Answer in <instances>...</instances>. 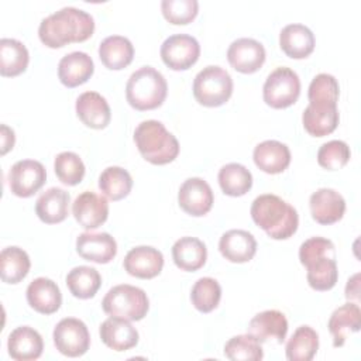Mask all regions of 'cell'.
I'll return each mask as SVG.
<instances>
[{"label":"cell","mask_w":361,"mask_h":361,"mask_svg":"<svg viewBox=\"0 0 361 361\" xmlns=\"http://www.w3.org/2000/svg\"><path fill=\"white\" fill-rule=\"evenodd\" d=\"M358 279H360V274H355V275H353L348 279V282L345 285V298L348 300H351V299L358 300V298H360V295H358L360 293V282H358Z\"/></svg>","instance_id":"bcb514c9"},{"label":"cell","mask_w":361,"mask_h":361,"mask_svg":"<svg viewBox=\"0 0 361 361\" xmlns=\"http://www.w3.org/2000/svg\"><path fill=\"white\" fill-rule=\"evenodd\" d=\"M224 355L233 361H259L264 351L261 343L247 333L231 337L224 345Z\"/></svg>","instance_id":"f35d334b"},{"label":"cell","mask_w":361,"mask_h":361,"mask_svg":"<svg viewBox=\"0 0 361 361\" xmlns=\"http://www.w3.org/2000/svg\"><path fill=\"white\" fill-rule=\"evenodd\" d=\"M161 10L171 24H188L197 16L199 3L196 0H162Z\"/></svg>","instance_id":"7bdbcfd3"},{"label":"cell","mask_w":361,"mask_h":361,"mask_svg":"<svg viewBox=\"0 0 361 361\" xmlns=\"http://www.w3.org/2000/svg\"><path fill=\"white\" fill-rule=\"evenodd\" d=\"M27 302L35 312L52 314L61 307L62 293L52 279L39 276L30 282L27 288Z\"/></svg>","instance_id":"44dd1931"},{"label":"cell","mask_w":361,"mask_h":361,"mask_svg":"<svg viewBox=\"0 0 361 361\" xmlns=\"http://www.w3.org/2000/svg\"><path fill=\"white\" fill-rule=\"evenodd\" d=\"M54 169L56 178L69 186H75L82 182L85 176V164L78 154L71 151H63L56 155L54 161Z\"/></svg>","instance_id":"60d3db41"},{"label":"cell","mask_w":361,"mask_h":361,"mask_svg":"<svg viewBox=\"0 0 361 361\" xmlns=\"http://www.w3.org/2000/svg\"><path fill=\"white\" fill-rule=\"evenodd\" d=\"M103 310L110 316L141 320L149 309L147 293L137 286L121 283L113 286L102 300Z\"/></svg>","instance_id":"5b68a950"},{"label":"cell","mask_w":361,"mask_h":361,"mask_svg":"<svg viewBox=\"0 0 361 361\" xmlns=\"http://www.w3.org/2000/svg\"><path fill=\"white\" fill-rule=\"evenodd\" d=\"M71 196L61 188H49L35 203V213L47 224L61 223L68 217Z\"/></svg>","instance_id":"83f0119b"},{"label":"cell","mask_w":361,"mask_h":361,"mask_svg":"<svg viewBox=\"0 0 361 361\" xmlns=\"http://www.w3.org/2000/svg\"><path fill=\"white\" fill-rule=\"evenodd\" d=\"M309 206L313 220L320 224L337 223L341 220L345 212L344 197L337 190L330 188H320L312 193Z\"/></svg>","instance_id":"9a60e30c"},{"label":"cell","mask_w":361,"mask_h":361,"mask_svg":"<svg viewBox=\"0 0 361 361\" xmlns=\"http://www.w3.org/2000/svg\"><path fill=\"white\" fill-rule=\"evenodd\" d=\"M255 165L267 173H281L290 164V151L288 145L276 140H267L254 148Z\"/></svg>","instance_id":"d4e9b609"},{"label":"cell","mask_w":361,"mask_h":361,"mask_svg":"<svg viewBox=\"0 0 361 361\" xmlns=\"http://www.w3.org/2000/svg\"><path fill=\"white\" fill-rule=\"evenodd\" d=\"M221 255L230 262H248L257 252V241L254 235L245 230H228L219 241Z\"/></svg>","instance_id":"603a6c76"},{"label":"cell","mask_w":361,"mask_h":361,"mask_svg":"<svg viewBox=\"0 0 361 361\" xmlns=\"http://www.w3.org/2000/svg\"><path fill=\"white\" fill-rule=\"evenodd\" d=\"M221 299L220 283L210 276H203L195 282L190 290V300L193 306L202 312L209 313L219 306Z\"/></svg>","instance_id":"74e56055"},{"label":"cell","mask_w":361,"mask_h":361,"mask_svg":"<svg viewBox=\"0 0 361 361\" xmlns=\"http://www.w3.org/2000/svg\"><path fill=\"white\" fill-rule=\"evenodd\" d=\"M340 86L337 79L329 73H319L309 85L307 97L312 104H331L337 106Z\"/></svg>","instance_id":"ab89813d"},{"label":"cell","mask_w":361,"mask_h":361,"mask_svg":"<svg viewBox=\"0 0 361 361\" xmlns=\"http://www.w3.org/2000/svg\"><path fill=\"white\" fill-rule=\"evenodd\" d=\"M334 244L331 243V240L324 237H310L303 241L299 248V259L302 265H306L322 255L334 257Z\"/></svg>","instance_id":"ee69618b"},{"label":"cell","mask_w":361,"mask_h":361,"mask_svg":"<svg viewBox=\"0 0 361 361\" xmlns=\"http://www.w3.org/2000/svg\"><path fill=\"white\" fill-rule=\"evenodd\" d=\"M305 267L307 268V282L316 290H329L338 279V269L334 257L322 255Z\"/></svg>","instance_id":"d590c367"},{"label":"cell","mask_w":361,"mask_h":361,"mask_svg":"<svg viewBox=\"0 0 361 361\" xmlns=\"http://www.w3.org/2000/svg\"><path fill=\"white\" fill-rule=\"evenodd\" d=\"M93 31V17L76 7H62L45 17L38 27L41 42L49 48H61L69 42L86 41Z\"/></svg>","instance_id":"6da1fadb"},{"label":"cell","mask_w":361,"mask_h":361,"mask_svg":"<svg viewBox=\"0 0 361 361\" xmlns=\"http://www.w3.org/2000/svg\"><path fill=\"white\" fill-rule=\"evenodd\" d=\"M102 341L114 351H127L137 345L138 331L130 320L111 316L106 319L99 329Z\"/></svg>","instance_id":"ac0fdd59"},{"label":"cell","mask_w":361,"mask_h":361,"mask_svg":"<svg viewBox=\"0 0 361 361\" xmlns=\"http://www.w3.org/2000/svg\"><path fill=\"white\" fill-rule=\"evenodd\" d=\"M66 285L75 298L90 299L99 290L102 285V276L96 268L79 265L68 272Z\"/></svg>","instance_id":"d6a6232c"},{"label":"cell","mask_w":361,"mask_h":361,"mask_svg":"<svg viewBox=\"0 0 361 361\" xmlns=\"http://www.w3.org/2000/svg\"><path fill=\"white\" fill-rule=\"evenodd\" d=\"M31 267L28 254L20 247H6L0 252V276L6 283L21 282Z\"/></svg>","instance_id":"1f68e13d"},{"label":"cell","mask_w":361,"mask_h":361,"mask_svg":"<svg viewBox=\"0 0 361 361\" xmlns=\"http://www.w3.org/2000/svg\"><path fill=\"white\" fill-rule=\"evenodd\" d=\"M327 327L333 336V345L343 347L348 334L357 333L361 327L360 306L357 303L348 302L337 307L331 313Z\"/></svg>","instance_id":"484cf974"},{"label":"cell","mask_w":361,"mask_h":361,"mask_svg":"<svg viewBox=\"0 0 361 361\" xmlns=\"http://www.w3.org/2000/svg\"><path fill=\"white\" fill-rule=\"evenodd\" d=\"M76 251L86 261L107 264L117 254V243L109 233H82L76 238Z\"/></svg>","instance_id":"2e32d148"},{"label":"cell","mask_w":361,"mask_h":361,"mask_svg":"<svg viewBox=\"0 0 361 361\" xmlns=\"http://www.w3.org/2000/svg\"><path fill=\"white\" fill-rule=\"evenodd\" d=\"M8 354L16 361H32L41 357L44 341L41 334L30 326L14 329L7 340Z\"/></svg>","instance_id":"ffe728a7"},{"label":"cell","mask_w":361,"mask_h":361,"mask_svg":"<svg viewBox=\"0 0 361 361\" xmlns=\"http://www.w3.org/2000/svg\"><path fill=\"white\" fill-rule=\"evenodd\" d=\"M350 147L341 140L327 141L317 151V162L327 171H337L343 168L350 161Z\"/></svg>","instance_id":"b9f144b4"},{"label":"cell","mask_w":361,"mask_h":361,"mask_svg":"<svg viewBox=\"0 0 361 361\" xmlns=\"http://www.w3.org/2000/svg\"><path fill=\"white\" fill-rule=\"evenodd\" d=\"M178 202L183 212L199 217L210 212L214 196L210 185L206 180L202 178H189L179 188Z\"/></svg>","instance_id":"8fae6325"},{"label":"cell","mask_w":361,"mask_h":361,"mask_svg":"<svg viewBox=\"0 0 361 361\" xmlns=\"http://www.w3.org/2000/svg\"><path fill=\"white\" fill-rule=\"evenodd\" d=\"M233 93V79L230 73L217 65L203 68L193 80V96L206 107L224 104Z\"/></svg>","instance_id":"8992f818"},{"label":"cell","mask_w":361,"mask_h":361,"mask_svg":"<svg viewBox=\"0 0 361 361\" xmlns=\"http://www.w3.org/2000/svg\"><path fill=\"white\" fill-rule=\"evenodd\" d=\"M251 217L274 240H286L295 234L299 224L296 209L276 195L265 193L254 199Z\"/></svg>","instance_id":"7a4b0ae2"},{"label":"cell","mask_w":361,"mask_h":361,"mask_svg":"<svg viewBox=\"0 0 361 361\" xmlns=\"http://www.w3.org/2000/svg\"><path fill=\"white\" fill-rule=\"evenodd\" d=\"M172 258L178 268L189 272L197 271L206 262L207 248L196 237H180L172 245Z\"/></svg>","instance_id":"f546056e"},{"label":"cell","mask_w":361,"mask_h":361,"mask_svg":"<svg viewBox=\"0 0 361 361\" xmlns=\"http://www.w3.org/2000/svg\"><path fill=\"white\" fill-rule=\"evenodd\" d=\"M99 58L106 68L120 71L131 63L134 47L131 41L123 35H110L100 42Z\"/></svg>","instance_id":"f1b7e54d"},{"label":"cell","mask_w":361,"mask_h":361,"mask_svg":"<svg viewBox=\"0 0 361 361\" xmlns=\"http://www.w3.org/2000/svg\"><path fill=\"white\" fill-rule=\"evenodd\" d=\"M300 94V80L298 73L286 66L274 69L262 87L264 102L274 109L292 106Z\"/></svg>","instance_id":"52a82bcc"},{"label":"cell","mask_w":361,"mask_h":361,"mask_svg":"<svg viewBox=\"0 0 361 361\" xmlns=\"http://www.w3.org/2000/svg\"><path fill=\"white\" fill-rule=\"evenodd\" d=\"M319 348V336L310 326H300L286 343V358L289 361H310Z\"/></svg>","instance_id":"836d02e7"},{"label":"cell","mask_w":361,"mask_h":361,"mask_svg":"<svg viewBox=\"0 0 361 361\" xmlns=\"http://www.w3.org/2000/svg\"><path fill=\"white\" fill-rule=\"evenodd\" d=\"M54 344L66 357H80L90 345V334L86 324L75 317L62 319L54 329Z\"/></svg>","instance_id":"ba28073f"},{"label":"cell","mask_w":361,"mask_h":361,"mask_svg":"<svg viewBox=\"0 0 361 361\" xmlns=\"http://www.w3.org/2000/svg\"><path fill=\"white\" fill-rule=\"evenodd\" d=\"M340 116L337 106L312 104L303 110L302 123L305 130L313 137H324L331 134L338 124Z\"/></svg>","instance_id":"4316f807"},{"label":"cell","mask_w":361,"mask_h":361,"mask_svg":"<svg viewBox=\"0 0 361 361\" xmlns=\"http://www.w3.org/2000/svg\"><path fill=\"white\" fill-rule=\"evenodd\" d=\"M7 180L11 193L18 197H30L44 186L47 171L38 161L21 159L10 168Z\"/></svg>","instance_id":"30bf717a"},{"label":"cell","mask_w":361,"mask_h":361,"mask_svg":"<svg viewBox=\"0 0 361 361\" xmlns=\"http://www.w3.org/2000/svg\"><path fill=\"white\" fill-rule=\"evenodd\" d=\"M314 35L303 24H288L281 30L279 45L281 49L293 59L309 56L314 49Z\"/></svg>","instance_id":"cb8c5ba5"},{"label":"cell","mask_w":361,"mask_h":361,"mask_svg":"<svg viewBox=\"0 0 361 361\" xmlns=\"http://www.w3.org/2000/svg\"><path fill=\"white\" fill-rule=\"evenodd\" d=\"M247 331L259 343L275 340L278 344H282L288 333V320L279 310H264L250 320Z\"/></svg>","instance_id":"e0dca14e"},{"label":"cell","mask_w":361,"mask_h":361,"mask_svg":"<svg viewBox=\"0 0 361 361\" xmlns=\"http://www.w3.org/2000/svg\"><path fill=\"white\" fill-rule=\"evenodd\" d=\"M99 188L110 200H120L131 192L133 178L121 166H109L99 176Z\"/></svg>","instance_id":"8d00e7d4"},{"label":"cell","mask_w":361,"mask_h":361,"mask_svg":"<svg viewBox=\"0 0 361 361\" xmlns=\"http://www.w3.org/2000/svg\"><path fill=\"white\" fill-rule=\"evenodd\" d=\"M124 269L135 278L151 279L159 275L164 267V255L159 250L149 245L131 248L124 257Z\"/></svg>","instance_id":"5bb4252c"},{"label":"cell","mask_w":361,"mask_h":361,"mask_svg":"<svg viewBox=\"0 0 361 361\" xmlns=\"http://www.w3.org/2000/svg\"><path fill=\"white\" fill-rule=\"evenodd\" d=\"M93 59L82 51H73L61 58L58 63V78L66 87L83 85L93 75Z\"/></svg>","instance_id":"7402d4cb"},{"label":"cell","mask_w":361,"mask_h":361,"mask_svg":"<svg viewBox=\"0 0 361 361\" xmlns=\"http://www.w3.org/2000/svg\"><path fill=\"white\" fill-rule=\"evenodd\" d=\"M134 142L142 158L154 165L172 162L179 154V142L161 121H141L134 131Z\"/></svg>","instance_id":"3957f363"},{"label":"cell","mask_w":361,"mask_h":361,"mask_svg":"<svg viewBox=\"0 0 361 361\" xmlns=\"http://www.w3.org/2000/svg\"><path fill=\"white\" fill-rule=\"evenodd\" d=\"M164 63L173 71H185L196 63L200 55L197 39L189 34H173L161 45Z\"/></svg>","instance_id":"9c48e42d"},{"label":"cell","mask_w":361,"mask_h":361,"mask_svg":"<svg viewBox=\"0 0 361 361\" xmlns=\"http://www.w3.org/2000/svg\"><path fill=\"white\" fill-rule=\"evenodd\" d=\"M76 114L80 121L94 130L109 126L111 118L110 106L106 99L97 92H85L76 99Z\"/></svg>","instance_id":"d6986e66"},{"label":"cell","mask_w":361,"mask_h":361,"mask_svg":"<svg viewBox=\"0 0 361 361\" xmlns=\"http://www.w3.org/2000/svg\"><path fill=\"white\" fill-rule=\"evenodd\" d=\"M30 62L25 45L14 38L0 39V73L1 76H17L23 73Z\"/></svg>","instance_id":"4dcf8cb0"},{"label":"cell","mask_w":361,"mask_h":361,"mask_svg":"<svg viewBox=\"0 0 361 361\" xmlns=\"http://www.w3.org/2000/svg\"><path fill=\"white\" fill-rule=\"evenodd\" d=\"M0 138H1V151L0 152H1V155H4L14 147V141H16L14 131L10 127H7L6 124H1Z\"/></svg>","instance_id":"f6af8a7d"},{"label":"cell","mask_w":361,"mask_h":361,"mask_svg":"<svg viewBox=\"0 0 361 361\" xmlns=\"http://www.w3.org/2000/svg\"><path fill=\"white\" fill-rule=\"evenodd\" d=\"M168 93V85L161 72L152 66H141L133 72L126 85V99L135 110L159 107Z\"/></svg>","instance_id":"277c9868"},{"label":"cell","mask_w":361,"mask_h":361,"mask_svg":"<svg viewBox=\"0 0 361 361\" xmlns=\"http://www.w3.org/2000/svg\"><path fill=\"white\" fill-rule=\"evenodd\" d=\"M230 65L241 73H254L265 62V48L254 38H238L227 49Z\"/></svg>","instance_id":"7c38bea8"},{"label":"cell","mask_w":361,"mask_h":361,"mask_svg":"<svg viewBox=\"0 0 361 361\" xmlns=\"http://www.w3.org/2000/svg\"><path fill=\"white\" fill-rule=\"evenodd\" d=\"M75 220L85 228L93 230L102 226L109 216L107 199L90 190L82 192L72 204Z\"/></svg>","instance_id":"4fadbf2b"},{"label":"cell","mask_w":361,"mask_h":361,"mask_svg":"<svg viewBox=\"0 0 361 361\" xmlns=\"http://www.w3.org/2000/svg\"><path fill=\"white\" fill-rule=\"evenodd\" d=\"M219 185L228 196H243L252 186V175L244 165L230 162L219 171Z\"/></svg>","instance_id":"e575fe53"}]
</instances>
